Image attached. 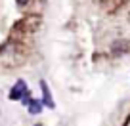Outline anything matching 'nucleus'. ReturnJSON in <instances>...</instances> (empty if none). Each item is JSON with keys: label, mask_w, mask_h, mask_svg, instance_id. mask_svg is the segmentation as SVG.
<instances>
[{"label": "nucleus", "mask_w": 130, "mask_h": 126, "mask_svg": "<svg viewBox=\"0 0 130 126\" xmlns=\"http://www.w3.org/2000/svg\"><path fill=\"white\" fill-rule=\"evenodd\" d=\"M25 94H27V84L23 80H17L15 86L12 88V92H10V99H21Z\"/></svg>", "instance_id": "f257e3e1"}, {"label": "nucleus", "mask_w": 130, "mask_h": 126, "mask_svg": "<svg viewBox=\"0 0 130 126\" xmlns=\"http://www.w3.org/2000/svg\"><path fill=\"white\" fill-rule=\"evenodd\" d=\"M40 86H42V94H44V105L46 107H54V101H52V96H50V90H48V84H46L44 80L40 82Z\"/></svg>", "instance_id": "f03ea898"}, {"label": "nucleus", "mask_w": 130, "mask_h": 126, "mask_svg": "<svg viewBox=\"0 0 130 126\" xmlns=\"http://www.w3.org/2000/svg\"><path fill=\"white\" fill-rule=\"evenodd\" d=\"M27 105H29V113H31V115H37V113L42 111V103L38 101V99H31Z\"/></svg>", "instance_id": "7ed1b4c3"}, {"label": "nucleus", "mask_w": 130, "mask_h": 126, "mask_svg": "<svg viewBox=\"0 0 130 126\" xmlns=\"http://www.w3.org/2000/svg\"><path fill=\"white\" fill-rule=\"evenodd\" d=\"M122 50H124V52H126V50H128V46H126V42L119 40V42H115V44H113V52H115V53H121Z\"/></svg>", "instance_id": "20e7f679"}, {"label": "nucleus", "mask_w": 130, "mask_h": 126, "mask_svg": "<svg viewBox=\"0 0 130 126\" xmlns=\"http://www.w3.org/2000/svg\"><path fill=\"white\" fill-rule=\"evenodd\" d=\"M15 2H17V4H19V6H25V4H29L31 0H15Z\"/></svg>", "instance_id": "39448f33"}, {"label": "nucleus", "mask_w": 130, "mask_h": 126, "mask_svg": "<svg viewBox=\"0 0 130 126\" xmlns=\"http://www.w3.org/2000/svg\"><path fill=\"white\" fill-rule=\"evenodd\" d=\"M35 126H40V124H35Z\"/></svg>", "instance_id": "423d86ee"}]
</instances>
